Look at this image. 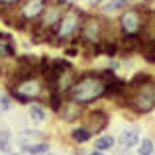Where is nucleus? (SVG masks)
Instances as JSON below:
<instances>
[{"instance_id": "nucleus-1", "label": "nucleus", "mask_w": 155, "mask_h": 155, "mask_svg": "<svg viewBox=\"0 0 155 155\" xmlns=\"http://www.w3.org/2000/svg\"><path fill=\"white\" fill-rule=\"evenodd\" d=\"M104 94H106V77L104 75H92V73L83 75L67 91L69 100H73L77 104L94 102V100L102 98Z\"/></svg>"}, {"instance_id": "nucleus-2", "label": "nucleus", "mask_w": 155, "mask_h": 155, "mask_svg": "<svg viewBox=\"0 0 155 155\" xmlns=\"http://www.w3.org/2000/svg\"><path fill=\"white\" fill-rule=\"evenodd\" d=\"M132 94H130V108L137 114H147L155 108V83H143L140 87L132 88Z\"/></svg>"}, {"instance_id": "nucleus-3", "label": "nucleus", "mask_w": 155, "mask_h": 155, "mask_svg": "<svg viewBox=\"0 0 155 155\" xmlns=\"http://www.w3.org/2000/svg\"><path fill=\"white\" fill-rule=\"evenodd\" d=\"M41 94V83H39L35 77H28V79H22L18 83H14L10 87V96L16 98L18 102L28 104L30 100L39 98Z\"/></svg>"}, {"instance_id": "nucleus-4", "label": "nucleus", "mask_w": 155, "mask_h": 155, "mask_svg": "<svg viewBox=\"0 0 155 155\" xmlns=\"http://www.w3.org/2000/svg\"><path fill=\"white\" fill-rule=\"evenodd\" d=\"M79 28H81L79 12L67 10L63 14V18H61V22L57 24V28H55V38H59V41L61 39H67V38H71V35H75L77 31H79Z\"/></svg>"}, {"instance_id": "nucleus-5", "label": "nucleus", "mask_w": 155, "mask_h": 155, "mask_svg": "<svg viewBox=\"0 0 155 155\" xmlns=\"http://www.w3.org/2000/svg\"><path fill=\"white\" fill-rule=\"evenodd\" d=\"M120 28L124 35H137L145 28V22L137 10H126L120 16Z\"/></svg>"}, {"instance_id": "nucleus-6", "label": "nucleus", "mask_w": 155, "mask_h": 155, "mask_svg": "<svg viewBox=\"0 0 155 155\" xmlns=\"http://www.w3.org/2000/svg\"><path fill=\"white\" fill-rule=\"evenodd\" d=\"M47 6V0H26V2L20 6V16H22L26 22L41 18L43 10Z\"/></svg>"}, {"instance_id": "nucleus-7", "label": "nucleus", "mask_w": 155, "mask_h": 155, "mask_svg": "<svg viewBox=\"0 0 155 155\" xmlns=\"http://www.w3.org/2000/svg\"><path fill=\"white\" fill-rule=\"evenodd\" d=\"M104 34V26L100 24V20H87V22H83V26H81V38L84 39V41H94L98 43L100 38H102Z\"/></svg>"}, {"instance_id": "nucleus-8", "label": "nucleus", "mask_w": 155, "mask_h": 155, "mask_svg": "<svg viewBox=\"0 0 155 155\" xmlns=\"http://www.w3.org/2000/svg\"><path fill=\"white\" fill-rule=\"evenodd\" d=\"M108 126V114H104L102 110H94L84 118V128L91 134H98Z\"/></svg>"}, {"instance_id": "nucleus-9", "label": "nucleus", "mask_w": 155, "mask_h": 155, "mask_svg": "<svg viewBox=\"0 0 155 155\" xmlns=\"http://www.w3.org/2000/svg\"><path fill=\"white\" fill-rule=\"evenodd\" d=\"M79 106H81V104L73 102V100H67V102L61 104V108L57 110V114H59L61 120L73 122V120H77V118H81V108H79Z\"/></svg>"}, {"instance_id": "nucleus-10", "label": "nucleus", "mask_w": 155, "mask_h": 155, "mask_svg": "<svg viewBox=\"0 0 155 155\" xmlns=\"http://www.w3.org/2000/svg\"><path fill=\"white\" fill-rule=\"evenodd\" d=\"M120 145L124 149H130V147H136L137 141H140V128H130V130H124L118 137Z\"/></svg>"}, {"instance_id": "nucleus-11", "label": "nucleus", "mask_w": 155, "mask_h": 155, "mask_svg": "<svg viewBox=\"0 0 155 155\" xmlns=\"http://www.w3.org/2000/svg\"><path fill=\"white\" fill-rule=\"evenodd\" d=\"M140 45H141L140 35H124V38H122V49H124V53L140 51Z\"/></svg>"}, {"instance_id": "nucleus-12", "label": "nucleus", "mask_w": 155, "mask_h": 155, "mask_svg": "<svg viewBox=\"0 0 155 155\" xmlns=\"http://www.w3.org/2000/svg\"><path fill=\"white\" fill-rule=\"evenodd\" d=\"M24 153L28 155H45L49 151V145L43 141H31V143H24Z\"/></svg>"}, {"instance_id": "nucleus-13", "label": "nucleus", "mask_w": 155, "mask_h": 155, "mask_svg": "<svg viewBox=\"0 0 155 155\" xmlns=\"http://www.w3.org/2000/svg\"><path fill=\"white\" fill-rule=\"evenodd\" d=\"M14 55V45L10 41V35L0 34V57H12Z\"/></svg>"}, {"instance_id": "nucleus-14", "label": "nucleus", "mask_w": 155, "mask_h": 155, "mask_svg": "<svg viewBox=\"0 0 155 155\" xmlns=\"http://www.w3.org/2000/svg\"><path fill=\"white\" fill-rule=\"evenodd\" d=\"M71 137L77 141V143H84V141H88L92 137V134L83 126V128H75V130H73V132H71Z\"/></svg>"}, {"instance_id": "nucleus-15", "label": "nucleus", "mask_w": 155, "mask_h": 155, "mask_svg": "<svg viewBox=\"0 0 155 155\" xmlns=\"http://www.w3.org/2000/svg\"><path fill=\"white\" fill-rule=\"evenodd\" d=\"M30 118L31 122H35V124H41V122H45V110L41 108V106H30Z\"/></svg>"}, {"instance_id": "nucleus-16", "label": "nucleus", "mask_w": 155, "mask_h": 155, "mask_svg": "<svg viewBox=\"0 0 155 155\" xmlns=\"http://www.w3.org/2000/svg\"><path fill=\"white\" fill-rule=\"evenodd\" d=\"M39 137V132L38 130H24L22 134H20V143H31L34 140H38Z\"/></svg>"}, {"instance_id": "nucleus-17", "label": "nucleus", "mask_w": 155, "mask_h": 155, "mask_svg": "<svg viewBox=\"0 0 155 155\" xmlns=\"http://www.w3.org/2000/svg\"><path fill=\"white\" fill-rule=\"evenodd\" d=\"M112 145H114V137H112V136H102V137H98V140L94 141V147L100 149V151H104V149H110Z\"/></svg>"}, {"instance_id": "nucleus-18", "label": "nucleus", "mask_w": 155, "mask_h": 155, "mask_svg": "<svg viewBox=\"0 0 155 155\" xmlns=\"http://www.w3.org/2000/svg\"><path fill=\"white\" fill-rule=\"evenodd\" d=\"M0 151L10 153V132H8V130H2V132H0Z\"/></svg>"}, {"instance_id": "nucleus-19", "label": "nucleus", "mask_w": 155, "mask_h": 155, "mask_svg": "<svg viewBox=\"0 0 155 155\" xmlns=\"http://www.w3.org/2000/svg\"><path fill=\"white\" fill-rule=\"evenodd\" d=\"M149 81H153L149 75H145V73H137V75L130 81V87L136 88V87H140V84H143V83H149Z\"/></svg>"}, {"instance_id": "nucleus-20", "label": "nucleus", "mask_w": 155, "mask_h": 155, "mask_svg": "<svg viewBox=\"0 0 155 155\" xmlns=\"http://www.w3.org/2000/svg\"><path fill=\"white\" fill-rule=\"evenodd\" d=\"M137 153L140 155H153V141L151 140H143L137 147Z\"/></svg>"}, {"instance_id": "nucleus-21", "label": "nucleus", "mask_w": 155, "mask_h": 155, "mask_svg": "<svg viewBox=\"0 0 155 155\" xmlns=\"http://www.w3.org/2000/svg\"><path fill=\"white\" fill-rule=\"evenodd\" d=\"M124 4H126V0H108L102 6V10L104 12H114V10H118V8H122Z\"/></svg>"}, {"instance_id": "nucleus-22", "label": "nucleus", "mask_w": 155, "mask_h": 155, "mask_svg": "<svg viewBox=\"0 0 155 155\" xmlns=\"http://www.w3.org/2000/svg\"><path fill=\"white\" fill-rule=\"evenodd\" d=\"M12 106V96L10 94H0V108L6 112V110H10Z\"/></svg>"}, {"instance_id": "nucleus-23", "label": "nucleus", "mask_w": 155, "mask_h": 155, "mask_svg": "<svg viewBox=\"0 0 155 155\" xmlns=\"http://www.w3.org/2000/svg\"><path fill=\"white\" fill-rule=\"evenodd\" d=\"M65 53H67L69 57H77V55H79V47H77V49H75V47H69Z\"/></svg>"}, {"instance_id": "nucleus-24", "label": "nucleus", "mask_w": 155, "mask_h": 155, "mask_svg": "<svg viewBox=\"0 0 155 155\" xmlns=\"http://www.w3.org/2000/svg\"><path fill=\"white\" fill-rule=\"evenodd\" d=\"M20 0H0V4H4V6H12V4H18Z\"/></svg>"}, {"instance_id": "nucleus-25", "label": "nucleus", "mask_w": 155, "mask_h": 155, "mask_svg": "<svg viewBox=\"0 0 155 155\" xmlns=\"http://www.w3.org/2000/svg\"><path fill=\"white\" fill-rule=\"evenodd\" d=\"M91 155H104V153H102V151H100V149H96V151H92Z\"/></svg>"}, {"instance_id": "nucleus-26", "label": "nucleus", "mask_w": 155, "mask_h": 155, "mask_svg": "<svg viewBox=\"0 0 155 155\" xmlns=\"http://www.w3.org/2000/svg\"><path fill=\"white\" fill-rule=\"evenodd\" d=\"M102 0H91V4H100Z\"/></svg>"}, {"instance_id": "nucleus-27", "label": "nucleus", "mask_w": 155, "mask_h": 155, "mask_svg": "<svg viewBox=\"0 0 155 155\" xmlns=\"http://www.w3.org/2000/svg\"><path fill=\"white\" fill-rule=\"evenodd\" d=\"M8 155H28V153H8Z\"/></svg>"}, {"instance_id": "nucleus-28", "label": "nucleus", "mask_w": 155, "mask_h": 155, "mask_svg": "<svg viewBox=\"0 0 155 155\" xmlns=\"http://www.w3.org/2000/svg\"><path fill=\"white\" fill-rule=\"evenodd\" d=\"M2 112H4V110H2V108H0V114H2Z\"/></svg>"}, {"instance_id": "nucleus-29", "label": "nucleus", "mask_w": 155, "mask_h": 155, "mask_svg": "<svg viewBox=\"0 0 155 155\" xmlns=\"http://www.w3.org/2000/svg\"><path fill=\"white\" fill-rule=\"evenodd\" d=\"M45 155H51V153H45Z\"/></svg>"}]
</instances>
